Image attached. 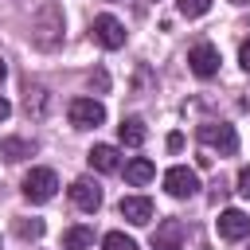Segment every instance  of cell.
Returning <instances> with one entry per match:
<instances>
[{
	"label": "cell",
	"mask_w": 250,
	"mask_h": 250,
	"mask_svg": "<svg viewBox=\"0 0 250 250\" xmlns=\"http://www.w3.org/2000/svg\"><path fill=\"white\" fill-rule=\"evenodd\" d=\"M31 39H35V47H43V51L59 47V39H62V12H59V4H47V8L35 16Z\"/></svg>",
	"instance_id": "obj_1"
},
{
	"label": "cell",
	"mask_w": 250,
	"mask_h": 250,
	"mask_svg": "<svg viewBox=\"0 0 250 250\" xmlns=\"http://www.w3.org/2000/svg\"><path fill=\"white\" fill-rule=\"evenodd\" d=\"M199 141H203L207 148H219L223 156H230V152L238 148V133H234V125H227V121H203V125H199Z\"/></svg>",
	"instance_id": "obj_2"
},
{
	"label": "cell",
	"mask_w": 250,
	"mask_h": 250,
	"mask_svg": "<svg viewBox=\"0 0 250 250\" xmlns=\"http://www.w3.org/2000/svg\"><path fill=\"white\" fill-rule=\"evenodd\" d=\"M55 191H59V176L51 168H31L23 176V195L31 203H47V199H55Z\"/></svg>",
	"instance_id": "obj_3"
},
{
	"label": "cell",
	"mask_w": 250,
	"mask_h": 250,
	"mask_svg": "<svg viewBox=\"0 0 250 250\" xmlns=\"http://www.w3.org/2000/svg\"><path fill=\"white\" fill-rule=\"evenodd\" d=\"M90 35L105 47V51H117V47H125V23L117 20V16H94V23H90Z\"/></svg>",
	"instance_id": "obj_4"
},
{
	"label": "cell",
	"mask_w": 250,
	"mask_h": 250,
	"mask_svg": "<svg viewBox=\"0 0 250 250\" xmlns=\"http://www.w3.org/2000/svg\"><path fill=\"white\" fill-rule=\"evenodd\" d=\"M66 113H70V125L74 129H98L105 121V105L94 102V98H74Z\"/></svg>",
	"instance_id": "obj_5"
},
{
	"label": "cell",
	"mask_w": 250,
	"mask_h": 250,
	"mask_svg": "<svg viewBox=\"0 0 250 250\" xmlns=\"http://www.w3.org/2000/svg\"><path fill=\"white\" fill-rule=\"evenodd\" d=\"M164 188H168V195H172V199H191V195L199 191V176H195V168L176 164V168H168V172H164Z\"/></svg>",
	"instance_id": "obj_6"
},
{
	"label": "cell",
	"mask_w": 250,
	"mask_h": 250,
	"mask_svg": "<svg viewBox=\"0 0 250 250\" xmlns=\"http://www.w3.org/2000/svg\"><path fill=\"white\" fill-rule=\"evenodd\" d=\"M188 66H191L195 78H215V70H219V51H215L211 43H195V47L188 51Z\"/></svg>",
	"instance_id": "obj_7"
},
{
	"label": "cell",
	"mask_w": 250,
	"mask_h": 250,
	"mask_svg": "<svg viewBox=\"0 0 250 250\" xmlns=\"http://www.w3.org/2000/svg\"><path fill=\"white\" fill-rule=\"evenodd\" d=\"M184 246V223L180 219H160L152 230V250H180Z\"/></svg>",
	"instance_id": "obj_8"
},
{
	"label": "cell",
	"mask_w": 250,
	"mask_h": 250,
	"mask_svg": "<svg viewBox=\"0 0 250 250\" xmlns=\"http://www.w3.org/2000/svg\"><path fill=\"white\" fill-rule=\"evenodd\" d=\"M70 199H74V207H78V211H98V207H102V188H98L94 180H86V176H82V180H74V184H70Z\"/></svg>",
	"instance_id": "obj_9"
},
{
	"label": "cell",
	"mask_w": 250,
	"mask_h": 250,
	"mask_svg": "<svg viewBox=\"0 0 250 250\" xmlns=\"http://www.w3.org/2000/svg\"><path fill=\"white\" fill-rule=\"evenodd\" d=\"M219 234H223L227 242L246 238V234H250V215H246V211H234V207L223 211V215H219Z\"/></svg>",
	"instance_id": "obj_10"
},
{
	"label": "cell",
	"mask_w": 250,
	"mask_h": 250,
	"mask_svg": "<svg viewBox=\"0 0 250 250\" xmlns=\"http://www.w3.org/2000/svg\"><path fill=\"white\" fill-rule=\"evenodd\" d=\"M117 211H121V219H125V223L145 227V223L152 219V199H145V195H125Z\"/></svg>",
	"instance_id": "obj_11"
},
{
	"label": "cell",
	"mask_w": 250,
	"mask_h": 250,
	"mask_svg": "<svg viewBox=\"0 0 250 250\" xmlns=\"http://www.w3.org/2000/svg\"><path fill=\"white\" fill-rule=\"evenodd\" d=\"M86 160H90L94 172H121V152H117L113 145H94V148L86 152Z\"/></svg>",
	"instance_id": "obj_12"
},
{
	"label": "cell",
	"mask_w": 250,
	"mask_h": 250,
	"mask_svg": "<svg viewBox=\"0 0 250 250\" xmlns=\"http://www.w3.org/2000/svg\"><path fill=\"white\" fill-rule=\"evenodd\" d=\"M23 109H27V117L39 121V117L47 113V90L35 86V82H27V86H23Z\"/></svg>",
	"instance_id": "obj_13"
},
{
	"label": "cell",
	"mask_w": 250,
	"mask_h": 250,
	"mask_svg": "<svg viewBox=\"0 0 250 250\" xmlns=\"http://www.w3.org/2000/svg\"><path fill=\"white\" fill-rule=\"evenodd\" d=\"M117 137H121V145H129V148H137V145H145V137H148V129H145V121H141V117H125V121L117 125Z\"/></svg>",
	"instance_id": "obj_14"
},
{
	"label": "cell",
	"mask_w": 250,
	"mask_h": 250,
	"mask_svg": "<svg viewBox=\"0 0 250 250\" xmlns=\"http://www.w3.org/2000/svg\"><path fill=\"white\" fill-rule=\"evenodd\" d=\"M156 176V164L152 160H145V156H133L129 164H125V180L133 184V188H141V184H148Z\"/></svg>",
	"instance_id": "obj_15"
},
{
	"label": "cell",
	"mask_w": 250,
	"mask_h": 250,
	"mask_svg": "<svg viewBox=\"0 0 250 250\" xmlns=\"http://www.w3.org/2000/svg\"><path fill=\"white\" fill-rule=\"evenodd\" d=\"M31 152H35V141H20V137L0 141V156H4V160H23V156H31Z\"/></svg>",
	"instance_id": "obj_16"
},
{
	"label": "cell",
	"mask_w": 250,
	"mask_h": 250,
	"mask_svg": "<svg viewBox=\"0 0 250 250\" xmlns=\"http://www.w3.org/2000/svg\"><path fill=\"white\" fill-rule=\"evenodd\" d=\"M86 246H94V230H90V227H70V230H62V250H86Z\"/></svg>",
	"instance_id": "obj_17"
},
{
	"label": "cell",
	"mask_w": 250,
	"mask_h": 250,
	"mask_svg": "<svg viewBox=\"0 0 250 250\" xmlns=\"http://www.w3.org/2000/svg\"><path fill=\"white\" fill-rule=\"evenodd\" d=\"M102 250H137V242H133L129 234H121V230H109V234L102 238Z\"/></svg>",
	"instance_id": "obj_18"
},
{
	"label": "cell",
	"mask_w": 250,
	"mask_h": 250,
	"mask_svg": "<svg viewBox=\"0 0 250 250\" xmlns=\"http://www.w3.org/2000/svg\"><path fill=\"white\" fill-rule=\"evenodd\" d=\"M16 234L20 238H39L43 234V219H20L16 223Z\"/></svg>",
	"instance_id": "obj_19"
},
{
	"label": "cell",
	"mask_w": 250,
	"mask_h": 250,
	"mask_svg": "<svg viewBox=\"0 0 250 250\" xmlns=\"http://www.w3.org/2000/svg\"><path fill=\"white\" fill-rule=\"evenodd\" d=\"M176 8H180V16H188V20H195V16H203V12L211 8V0H180Z\"/></svg>",
	"instance_id": "obj_20"
},
{
	"label": "cell",
	"mask_w": 250,
	"mask_h": 250,
	"mask_svg": "<svg viewBox=\"0 0 250 250\" xmlns=\"http://www.w3.org/2000/svg\"><path fill=\"white\" fill-rule=\"evenodd\" d=\"M238 195H246V199H250V168H242V172H238Z\"/></svg>",
	"instance_id": "obj_21"
},
{
	"label": "cell",
	"mask_w": 250,
	"mask_h": 250,
	"mask_svg": "<svg viewBox=\"0 0 250 250\" xmlns=\"http://www.w3.org/2000/svg\"><path fill=\"white\" fill-rule=\"evenodd\" d=\"M238 62H242V70H246V74H250V39H246V43H242V51H238Z\"/></svg>",
	"instance_id": "obj_22"
},
{
	"label": "cell",
	"mask_w": 250,
	"mask_h": 250,
	"mask_svg": "<svg viewBox=\"0 0 250 250\" xmlns=\"http://www.w3.org/2000/svg\"><path fill=\"white\" fill-rule=\"evenodd\" d=\"M8 113H12V105H8V98H0V121H8Z\"/></svg>",
	"instance_id": "obj_23"
},
{
	"label": "cell",
	"mask_w": 250,
	"mask_h": 250,
	"mask_svg": "<svg viewBox=\"0 0 250 250\" xmlns=\"http://www.w3.org/2000/svg\"><path fill=\"white\" fill-rule=\"evenodd\" d=\"M4 74H8V66H4V59H0V82H4Z\"/></svg>",
	"instance_id": "obj_24"
}]
</instances>
